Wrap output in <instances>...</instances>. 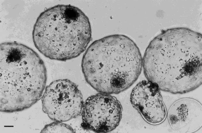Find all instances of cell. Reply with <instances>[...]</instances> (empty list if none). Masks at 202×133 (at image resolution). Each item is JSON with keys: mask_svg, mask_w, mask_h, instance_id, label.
Instances as JSON below:
<instances>
[{"mask_svg": "<svg viewBox=\"0 0 202 133\" xmlns=\"http://www.w3.org/2000/svg\"><path fill=\"white\" fill-rule=\"evenodd\" d=\"M41 99L44 112L51 120L61 122L80 115L84 103L77 86L67 79L52 82L45 87Z\"/></svg>", "mask_w": 202, "mask_h": 133, "instance_id": "cell-5", "label": "cell"}, {"mask_svg": "<svg viewBox=\"0 0 202 133\" xmlns=\"http://www.w3.org/2000/svg\"><path fill=\"white\" fill-rule=\"evenodd\" d=\"M130 102L143 119L151 124L162 123L167 116V111L163 102L160 90L153 83L143 80L132 89Z\"/></svg>", "mask_w": 202, "mask_h": 133, "instance_id": "cell-7", "label": "cell"}, {"mask_svg": "<svg viewBox=\"0 0 202 133\" xmlns=\"http://www.w3.org/2000/svg\"><path fill=\"white\" fill-rule=\"evenodd\" d=\"M86 81L99 93L117 94L136 81L143 58L135 42L122 34L109 35L93 42L82 60Z\"/></svg>", "mask_w": 202, "mask_h": 133, "instance_id": "cell-2", "label": "cell"}, {"mask_svg": "<svg viewBox=\"0 0 202 133\" xmlns=\"http://www.w3.org/2000/svg\"><path fill=\"white\" fill-rule=\"evenodd\" d=\"M167 116L171 127L177 132L194 133L202 127V105L194 99L186 97L176 101Z\"/></svg>", "mask_w": 202, "mask_h": 133, "instance_id": "cell-8", "label": "cell"}, {"mask_svg": "<svg viewBox=\"0 0 202 133\" xmlns=\"http://www.w3.org/2000/svg\"><path fill=\"white\" fill-rule=\"evenodd\" d=\"M122 112L121 104L115 97L99 93L89 97L84 103L82 126L96 132H111L119 124Z\"/></svg>", "mask_w": 202, "mask_h": 133, "instance_id": "cell-6", "label": "cell"}, {"mask_svg": "<svg viewBox=\"0 0 202 133\" xmlns=\"http://www.w3.org/2000/svg\"><path fill=\"white\" fill-rule=\"evenodd\" d=\"M46 69L39 54L16 42L0 46V110L11 113L30 107L41 99Z\"/></svg>", "mask_w": 202, "mask_h": 133, "instance_id": "cell-3", "label": "cell"}, {"mask_svg": "<svg viewBox=\"0 0 202 133\" xmlns=\"http://www.w3.org/2000/svg\"><path fill=\"white\" fill-rule=\"evenodd\" d=\"M41 133H74V129L69 125L61 122L55 121L46 125Z\"/></svg>", "mask_w": 202, "mask_h": 133, "instance_id": "cell-9", "label": "cell"}, {"mask_svg": "<svg viewBox=\"0 0 202 133\" xmlns=\"http://www.w3.org/2000/svg\"><path fill=\"white\" fill-rule=\"evenodd\" d=\"M147 79L174 94L192 91L202 83V38L189 29L168 30L150 43L143 58Z\"/></svg>", "mask_w": 202, "mask_h": 133, "instance_id": "cell-1", "label": "cell"}, {"mask_svg": "<svg viewBox=\"0 0 202 133\" xmlns=\"http://www.w3.org/2000/svg\"><path fill=\"white\" fill-rule=\"evenodd\" d=\"M91 36L89 18L70 5L59 4L43 11L32 33L34 44L40 53L50 59L63 61L83 52Z\"/></svg>", "mask_w": 202, "mask_h": 133, "instance_id": "cell-4", "label": "cell"}]
</instances>
